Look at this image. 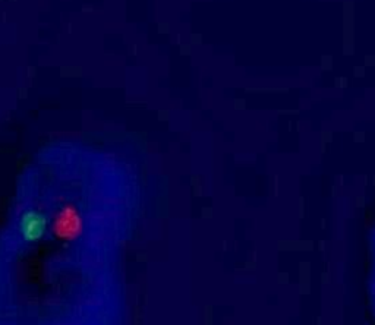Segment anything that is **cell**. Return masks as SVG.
Here are the masks:
<instances>
[{
    "mask_svg": "<svg viewBox=\"0 0 375 325\" xmlns=\"http://www.w3.org/2000/svg\"><path fill=\"white\" fill-rule=\"evenodd\" d=\"M334 87L336 88H341V90L347 88L349 87V79L346 78V76H336L334 78Z\"/></svg>",
    "mask_w": 375,
    "mask_h": 325,
    "instance_id": "1",
    "label": "cell"
},
{
    "mask_svg": "<svg viewBox=\"0 0 375 325\" xmlns=\"http://www.w3.org/2000/svg\"><path fill=\"white\" fill-rule=\"evenodd\" d=\"M321 69L322 70H331L333 69V57L331 56L321 57Z\"/></svg>",
    "mask_w": 375,
    "mask_h": 325,
    "instance_id": "2",
    "label": "cell"
},
{
    "mask_svg": "<svg viewBox=\"0 0 375 325\" xmlns=\"http://www.w3.org/2000/svg\"><path fill=\"white\" fill-rule=\"evenodd\" d=\"M353 76H356V78H364L365 76V66H355L353 67Z\"/></svg>",
    "mask_w": 375,
    "mask_h": 325,
    "instance_id": "3",
    "label": "cell"
},
{
    "mask_svg": "<svg viewBox=\"0 0 375 325\" xmlns=\"http://www.w3.org/2000/svg\"><path fill=\"white\" fill-rule=\"evenodd\" d=\"M321 138H322V142H331L333 141V132L331 130H322L321 132Z\"/></svg>",
    "mask_w": 375,
    "mask_h": 325,
    "instance_id": "4",
    "label": "cell"
},
{
    "mask_svg": "<svg viewBox=\"0 0 375 325\" xmlns=\"http://www.w3.org/2000/svg\"><path fill=\"white\" fill-rule=\"evenodd\" d=\"M353 141L355 142H365V132L362 130H358L353 133Z\"/></svg>",
    "mask_w": 375,
    "mask_h": 325,
    "instance_id": "5",
    "label": "cell"
},
{
    "mask_svg": "<svg viewBox=\"0 0 375 325\" xmlns=\"http://www.w3.org/2000/svg\"><path fill=\"white\" fill-rule=\"evenodd\" d=\"M365 65H366V66H375V56H366L365 57Z\"/></svg>",
    "mask_w": 375,
    "mask_h": 325,
    "instance_id": "6",
    "label": "cell"
},
{
    "mask_svg": "<svg viewBox=\"0 0 375 325\" xmlns=\"http://www.w3.org/2000/svg\"><path fill=\"white\" fill-rule=\"evenodd\" d=\"M277 113H278V114H297L299 110H297V109H296V110H283V109H281V110H278Z\"/></svg>",
    "mask_w": 375,
    "mask_h": 325,
    "instance_id": "7",
    "label": "cell"
},
{
    "mask_svg": "<svg viewBox=\"0 0 375 325\" xmlns=\"http://www.w3.org/2000/svg\"><path fill=\"white\" fill-rule=\"evenodd\" d=\"M296 127H297V130H300V129H302V123L297 122V123H296Z\"/></svg>",
    "mask_w": 375,
    "mask_h": 325,
    "instance_id": "8",
    "label": "cell"
},
{
    "mask_svg": "<svg viewBox=\"0 0 375 325\" xmlns=\"http://www.w3.org/2000/svg\"><path fill=\"white\" fill-rule=\"evenodd\" d=\"M321 151H322V152L325 151V145H324V142H322V145H321Z\"/></svg>",
    "mask_w": 375,
    "mask_h": 325,
    "instance_id": "9",
    "label": "cell"
}]
</instances>
